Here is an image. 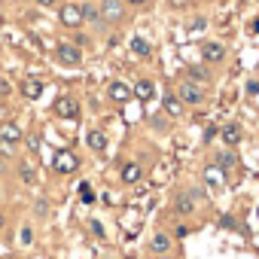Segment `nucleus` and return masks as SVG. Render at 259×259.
Here are the masks:
<instances>
[{
    "label": "nucleus",
    "mask_w": 259,
    "mask_h": 259,
    "mask_svg": "<svg viewBox=\"0 0 259 259\" xmlns=\"http://www.w3.org/2000/svg\"><path fill=\"white\" fill-rule=\"evenodd\" d=\"M186 4V0H171V7H183Z\"/></svg>",
    "instance_id": "nucleus-37"
},
{
    "label": "nucleus",
    "mask_w": 259,
    "mask_h": 259,
    "mask_svg": "<svg viewBox=\"0 0 259 259\" xmlns=\"http://www.w3.org/2000/svg\"><path fill=\"white\" fill-rule=\"evenodd\" d=\"M122 4H132V7H141V4H147V0H122Z\"/></svg>",
    "instance_id": "nucleus-33"
},
{
    "label": "nucleus",
    "mask_w": 259,
    "mask_h": 259,
    "mask_svg": "<svg viewBox=\"0 0 259 259\" xmlns=\"http://www.w3.org/2000/svg\"><path fill=\"white\" fill-rule=\"evenodd\" d=\"M76 168H79L76 153H70V150H58V153L52 156V171H55V174H73Z\"/></svg>",
    "instance_id": "nucleus-2"
},
{
    "label": "nucleus",
    "mask_w": 259,
    "mask_h": 259,
    "mask_svg": "<svg viewBox=\"0 0 259 259\" xmlns=\"http://www.w3.org/2000/svg\"><path fill=\"white\" fill-rule=\"evenodd\" d=\"M85 144H89V150H92V153H104V150H107V135L95 128V132H89V135H85Z\"/></svg>",
    "instance_id": "nucleus-16"
},
{
    "label": "nucleus",
    "mask_w": 259,
    "mask_h": 259,
    "mask_svg": "<svg viewBox=\"0 0 259 259\" xmlns=\"http://www.w3.org/2000/svg\"><path fill=\"white\" fill-rule=\"evenodd\" d=\"M89 229H92V235H95V238H104V235H107V229H104V223H101V220H92V223H89Z\"/></svg>",
    "instance_id": "nucleus-25"
},
{
    "label": "nucleus",
    "mask_w": 259,
    "mask_h": 259,
    "mask_svg": "<svg viewBox=\"0 0 259 259\" xmlns=\"http://www.w3.org/2000/svg\"><path fill=\"white\" fill-rule=\"evenodd\" d=\"M58 19H61V25H64V28H73V31H76V28L85 22V16H82V7L76 4V0H67V4L58 10Z\"/></svg>",
    "instance_id": "nucleus-1"
},
{
    "label": "nucleus",
    "mask_w": 259,
    "mask_h": 259,
    "mask_svg": "<svg viewBox=\"0 0 259 259\" xmlns=\"http://www.w3.org/2000/svg\"><path fill=\"white\" fill-rule=\"evenodd\" d=\"M4 171H7V159H4V156H0V174H4Z\"/></svg>",
    "instance_id": "nucleus-35"
},
{
    "label": "nucleus",
    "mask_w": 259,
    "mask_h": 259,
    "mask_svg": "<svg viewBox=\"0 0 259 259\" xmlns=\"http://www.w3.org/2000/svg\"><path fill=\"white\" fill-rule=\"evenodd\" d=\"M132 95H135L138 101L150 104V101L156 98V82H153V79H138V82H135V89H132Z\"/></svg>",
    "instance_id": "nucleus-11"
},
{
    "label": "nucleus",
    "mask_w": 259,
    "mask_h": 259,
    "mask_svg": "<svg viewBox=\"0 0 259 259\" xmlns=\"http://www.w3.org/2000/svg\"><path fill=\"white\" fill-rule=\"evenodd\" d=\"M10 153H13V147H10V144H7V141H0V156H4V159H7V156H10Z\"/></svg>",
    "instance_id": "nucleus-31"
},
{
    "label": "nucleus",
    "mask_w": 259,
    "mask_h": 259,
    "mask_svg": "<svg viewBox=\"0 0 259 259\" xmlns=\"http://www.w3.org/2000/svg\"><path fill=\"white\" fill-rule=\"evenodd\" d=\"M79 192H82V201H85V204H92V201H95V195H92L89 183H82V186H79Z\"/></svg>",
    "instance_id": "nucleus-27"
},
{
    "label": "nucleus",
    "mask_w": 259,
    "mask_h": 259,
    "mask_svg": "<svg viewBox=\"0 0 259 259\" xmlns=\"http://www.w3.org/2000/svg\"><path fill=\"white\" fill-rule=\"evenodd\" d=\"M22 95H25L28 101H37V98L43 95V82H40V79H34V76H28V79L22 82Z\"/></svg>",
    "instance_id": "nucleus-17"
},
{
    "label": "nucleus",
    "mask_w": 259,
    "mask_h": 259,
    "mask_svg": "<svg viewBox=\"0 0 259 259\" xmlns=\"http://www.w3.org/2000/svg\"><path fill=\"white\" fill-rule=\"evenodd\" d=\"M119 177H122V183L132 186V183H138V180L144 177V168H141L138 162H125V165H122V171H119Z\"/></svg>",
    "instance_id": "nucleus-15"
},
{
    "label": "nucleus",
    "mask_w": 259,
    "mask_h": 259,
    "mask_svg": "<svg viewBox=\"0 0 259 259\" xmlns=\"http://www.w3.org/2000/svg\"><path fill=\"white\" fill-rule=\"evenodd\" d=\"M217 168H223V171H229V168H235L238 165V159L232 156V153H217V162H213Z\"/></svg>",
    "instance_id": "nucleus-21"
},
{
    "label": "nucleus",
    "mask_w": 259,
    "mask_h": 259,
    "mask_svg": "<svg viewBox=\"0 0 259 259\" xmlns=\"http://www.w3.org/2000/svg\"><path fill=\"white\" fill-rule=\"evenodd\" d=\"M19 244H25V247L34 244V229H31V226H25V229L19 232Z\"/></svg>",
    "instance_id": "nucleus-24"
},
{
    "label": "nucleus",
    "mask_w": 259,
    "mask_h": 259,
    "mask_svg": "<svg viewBox=\"0 0 259 259\" xmlns=\"http://www.w3.org/2000/svg\"><path fill=\"white\" fill-rule=\"evenodd\" d=\"M19 177H22V183H34V180H37V171H34L28 162H22V165H19Z\"/></svg>",
    "instance_id": "nucleus-22"
},
{
    "label": "nucleus",
    "mask_w": 259,
    "mask_h": 259,
    "mask_svg": "<svg viewBox=\"0 0 259 259\" xmlns=\"http://www.w3.org/2000/svg\"><path fill=\"white\" fill-rule=\"evenodd\" d=\"M82 16H85V22H89V25H95V28H101V25H104V22H101V10H98V7H89V4H85V7H82Z\"/></svg>",
    "instance_id": "nucleus-19"
},
{
    "label": "nucleus",
    "mask_w": 259,
    "mask_h": 259,
    "mask_svg": "<svg viewBox=\"0 0 259 259\" xmlns=\"http://www.w3.org/2000/svg\"><path fill=\"white\" fill-rule=\"evenodd\" d=\"M107 95H110L113 104H128V101L135 98V95H132V85L122 82V79H113V82L107 85Z\"/></svg>",
    "instance_id": "nucleus-7"
},
{
    "label": "nucleus",
    "mask_w": 259,
    "mask_h": 259,
    "mask_svg": "<svg viewBox=\"0 0 259 259\" xmlns=\"http://www.w3.org/2000/svg\"><path fill=\"white\" fill-rule=\"evenodd\" d=\"M10 92H13V85H10V82H7V79H0V95H4V98H7V95H10Z\"/></svg>",
    "instance_id": "nucleus-30"
},
{
    "label": "nucleus",
    "mask_w": 259,
    "mask_h": 259,
    "mask_svg": "<svg viewBox=\"0 0 259 259\" xmlns=\"http://www.w3.org/2000/svg\"><path fill=\"white\" fill-rule=\"evenodd\" d=\"M250 31H253V34H259V19H256V22L250 25Z\"/></svg>",
    "instance_id": "nucleus-34"
},
{
    "label": "nucleus",
    "mask_w": 259,
    "mask_h": 259,
    "mask_svg": "<svg viewBox=\"0 0 259 259\" xmlns=\"http://www.w3.org/2000/svg\"><path fill=\"white\" fill-rule=\"evenodd\" d=\"M189 79H198V82H207V79H210V70H207L204 64H192V67H189Z\"/></svg>",
    "instance_id": "nucleus-20"
},
{
    "label": "nucleus",
    "mask_w": 259,
    "mask_h": 259,
    "mask_svg": "<svg viewBox=\"0 0 259 259\" xmlns=\"http://www.w3.org/2000/svg\"><path fill=\"white\" fill-rule=\"evenodd\" d=\"M162 110H165V116H180L183 113V101L171 92V95H165V101H162Z\"/></svg>",
    "instance_id": "nucleus-18"
},
{
    "label": "nucleus",
    "mask_w": 259,
    "mask_h": 259,
    "mask_svg": "<svg viewBox=\"0 0 259 259\" xmlns=\"http://www.w3.org/2000/svg\"><path fill=\"white\" fill-rule=\"evenodd\" d=\"M22 141H28V150H31V153L40 150V138H37V135H28V138H22Z\"/></svg>",
    "instance_id": "nucleus-26"
},
{
    "label": "nucleus",
    "mask_w": 259,
    "mask_h": 259,
    "mask_svg": "<svg viewBox=\"0 0 259 259\" xmlns=\"http://www.w3.org/2000/svg\"><path fill=\"white\" fill-rule=\"evenodd\" d=\"M247 92H250V95H259V82H250V85H247Z\"/></svg>",
    "instance_id": "nucleus-32"
},
{
    "label": "nucleus",
    "mask_w": 259,
    "mask_h": 259,
    "mask_svg": "<svg viewBox=\"0 0 259 259\" xmlns=\"http://www.w3.org/2000/svg\"><path fill=\"white\" fill-rule=\"evenodd\" d=\"M201 177H204V183L213 186V189H223V186H226V171L217 168V165H207V168L201 171Z\"/></svg>",
    "instance_id": "nucleus-12"
},
{
    "label": "nucleus",
    "mask_w": 259,
    "mask_h": 259,
    "mask_svg": "<svg viewBox=\"0 0 259 259\" xmlns=\"http://www.w3.org/2000/svg\"><path fill=\"white\" fill-rule=\"evenodd\" d=\"M223 58H226V46H223V43L207 40V43L201 46V61H204V64H220Z\"/></svg>",
    "instance_id": "nucleus-8"
},
{
    "label": "nucleus",
    "mask_w": 259,
    "mask_h": 259,
    "mask_svg": "<svg viewBox=\"0 0 259 259\" xmlns=\"http://www.w3.org/2000/svg\"><path fill=\"white\" fill-rule=\"evenodd\" d=\"M195 201H192V195L189 192H180L177 198H174V213H180V217H192L195 213Z\"/></svg>",
    "instance_id": "nucleus-14"
},
{
    "label": "nucleus",
    "mask_w": 259,
    "mask_h": 259,
    "mask_svg": "<svg viewBox=\"0 0 259 259\" xmlns=\"http://www.w3.org/2000/svg\"><path fill=\"white\" fill-rule=\"evenodd\" d=\"M177 98H180L183 104H192V107L204 104V92H201V89H198V82H192V79L180 82V89H177Z\"/></svg>",
    "instance_id": "nucleus-4"
},
{
    "label": "nucleus",
    "mask_w": 259,
    "mask_h": 259,
    "mask_svg": "<svg viewBox=\"0 0 259 259\" xmlns=\"http://www.w3.org/2000/svg\"><path fill=\"white\" fill-rule=\"evenodd\" d=\"M37 4H40V7H52V4H55V0H37Z\"/></svg>",
    "instance_id": "nucleus-36"
},
{
    "label": "nucleus",
    "mask_w": 259,
    "mask_h": 259,
    "mask_svg": "<svg viewBox=\"0 0 259 259\" xmlns=\"http://www.w3.org/2000/svg\"><path fill=\"white\" fill-rule=\"evenodd\" d=\"M55 55H58V61H61L64 67H79V61H82V52H79V46H73V43H58Z\"/></svg>",
    "instance_id": "nucleus-5"
},
{
    "label": "nucleus",
    "mask_w": 259,
    "mask_h": 259,
    "mask_svg": "<svg viewBox=\"0 0 259 259\" xmlns=\"http://www.w3.org/2000/svg\"><path fill=\"white\" fill-rule=\"evenodd\" d=\"M220 138H223L226 147H238L241 138H244V132H241V125H238V122H229V125L220 128Z\"/></svg>",
    "instance_id": "nucleus-10"
},
{
    "label": "nucleus",
    "mask_w": 259,
    "mask_h": 259,
    "mask_svg": "<svg viewBox=\"0 0 259 259\" xmlns=\"http://www.w3.org/2000/svg\"><path fill=\"white\" fill-rule=\"evenodd\" d=\"M4 223H7V220H4V210H0V229H4Z\"/></svg>",
    "instance_id": "nucleus-38"
},
{
    "label": "nucleus",
    "mask_w": 259,
    "mask_h": 259,
    "mask_svg": "<svg viewBox=\"0 0 259 259\" xmlns=\"http://www.w3.org/2000/svg\"><path fill=\"white\" fill-rule=\"evenodd\" d=\"M153 128H156V132H168V128H165V116H153Z\"/></svg>",
    "instance_id": "nucleus-28"
},
{
    "label": "nucleus",
    "mask_w": 259,
    "mask_h": 259,
    "mask_svg": "<svg viewBox=\"0 0 259 259\" xmlns=\"http://www.w3.org/2000/svg\"><path fill=\"white\" fill-rule=\"evenodd\" d=\"M52 110H55L58 119H76V116H79V104H76L70 95H61V98L52 104Z\"/></svg>",
    "instance_id": "nucleus-6"
},
{
    "label": "nucleus",
    "mask_w": 259,
    "mask_h": 259,
    "mask_svg": "<svg viewBox=\"0 0 259 259\" xmlns=\"http://www.w3.org/2000/svg\"><path fill=\"white\" fill-rule=\"evenodd\" d=\"M207 28V19H195L192 25H189V31H204Z\"/></svg>",
    "instance_id": "nucleus-29"
},
{
    "label": "nucleus",
    "mask_w": 259,
    "mask_h": 259,
    "mask_svg": "<svg viewBox=\"0 0 259 259\" xmlns=\"http://www.w3.org/2000/svg\"><path fill=\"white\" fill-rule=\"evenodd\" d=\"M132 49H135L138 55H150V43H147L144 37H135V40H132Z\"/></svg>",
    "instance_id": "nucleus-23"
},
{
    "label": "nucleus",
    "mask_w": 259,
    "mask_h": 259,
    "mask_svg": "<svg viewBox=\"0 0 259 259\" xmlns=\"http://www.w3.org/2000/svg\"><path fill=\"white\" fill-rule=\"evenodd\" d=\"M125 19V4L122 0H104L101 4V22L104 25H116Z\"/></svg>",
    "instance_id": "nucleus-3"
},
{
    "label": "nucleus",
    "mask_w": 259,
    "mask_h": 259,
    "mask_svg": "<svg viewBox=\"0 0 259 259\" xmlns=\"http://www.w3.org/2000/svg\"><path fill=\"white\" fill-rule=\"evenodd\" d=\"M22 138H25V135H22V128H19L16 122H4V125H0V141H7L10 147H16Z\"/></svg>",
    "instance_id": "nucleus-13"
},
{
    "label": "nucleus",
    "mask_w": 259,
    "mask_h": 259,
    "mask_svg": "<svg viewBox=\"0 0 259 259\" xmlns=\"http://www.w3.org/2000/svg\"><path fill=\"white\" fill-rule=\"evenodd\" d=\"M171 247H174V241H171V235H165V232H156V235L150 238V253H156V256H168Z\"/></svg>",
    "instance_id": "nucleus-9"
}]
</instances>
